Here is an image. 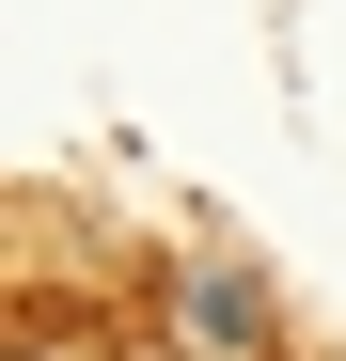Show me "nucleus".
<instances>
[{"label": "nucleus", "mask_w": 346, "mask_h": 361, "mask_svg": "<svg viewBox=\"0 0 346 361\" xmlns=\"http://www.w3.org/2000/svg\"><path fill=\"white\" fill-rule=\"evenodd\" d=\"M173 330H189V361H252L268 345V298L237 267H173Z\"/></svg>", "instance_id": "obj_1"}, {"label": "nucleus", "mask_w": 346, "mask_h": 361, "mask_svg": "<svg viewBox=\"0 0 346 361\" xmlns=\"http://www.w3.org/2000/svg\"><path fill=\"white\" fill-rule=\"evenodd\" d=\"M16 361H79V345H16Z\"/></svg>", "instance_id": "obj_2"}]
</instances>
